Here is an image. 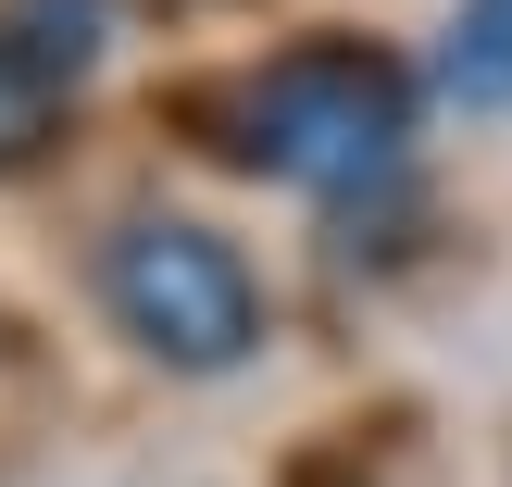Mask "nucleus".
Segmentation results:
<instances>
[{
	"instance_id": "f257e3e1",
	"label": "nucleus",
	"mask_w": 512,
	"mask_h": 487,
	"mask_svg": "<svg viewBox=\"0 0 512 487\" xmlns=\"http://www.w3.org/2000/svg\"><path fill=\"white\" fill-rule=\"evenodd\" d=\"M238 125H250L238 163L288 175V188H375L413 150V75L363 38H300L238 88Z\"/></svg>"
},
{
	"instance_id": "f03ea898",
	"label": "nucleus",
	"mask_w": 512,
	"mask_h": 487,
	"mask_svg": "<svg viewBox=\"0 0 512 487\" xmlns=\"http://www.w3.org/2000/svg\"><path fill=\"white\" fill-rule=\"evenodd\" d=\"M100 313L163 375H238L263 350V275L200 213H125L100 238Z\"/></svg>"
},
{
	"instance_id": "7ed1b4c3",
	"label": "nucleus",
	"mask_w": 512,
	"mask_h": 487,
	"mask_svg": "<svg viewBox=\"0 0 512 487\" xmlns=\"http://www.w3.org/2000/svg\"><path fill=\"white\" fill-rule=\"evenodd\" d=\"M438 75H450V100H512V0H463L450 13V50H438Z\"/></svg>"
},
{
	"instance_id": "20e7f679",
	"label": "nucleus",
	"mask_w": 512,
	"mask_h": 487,
	"mask_svg": "<svg viewBox=\"0 0 512 487\" xmlns=\"http://www.w3.org/2000/svg\"><path fill=\"white\" fill-rule=\"evenodd\" d=\"M50 113H63V75H38L13 38H0V175L50 150Z\"/></svg>"
}]
</instances>
